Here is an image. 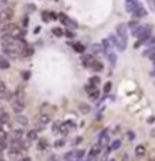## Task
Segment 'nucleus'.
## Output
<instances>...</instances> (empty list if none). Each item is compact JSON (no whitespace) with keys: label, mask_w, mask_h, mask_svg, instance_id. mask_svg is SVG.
I'll list each match as a JSON object with an SVG mask.
<instances>
[{"label":"nucleus","mask_w":155,"mask_h":161,"mask_svg":"<svg viewBox=\"0 0 155 161\" xmlns=\"http://www.w3.org/2000/svg\"><path fill=\"white\" fill-rule=\"evenodd\" d=\"M81 142H83V137H77V139H74V140H72V146H75V145L81 143Z\"/></svg>","instance_id":"nucleus-46"},{"label":"nucleus","mask_w":155,"mask_h":161,"mask_svg":"<svg viewBox=\"0 0 155 161\" xmlns=\"http://www.w3.org/2000/svg\"><path fill=\"white\" fill-rule=\"evenodd\" d=\"M11 68V63H9V59H8L5 54L0 56V69H9Z\"/></svg>","instance_id":"nucleus-18"},{"label":"nucleus","mask_w":155,"mask_h":161,"mask_svg":"<svg viewBox=\"0 0 155 161\" xmlns=\"http://www.w3.org/2000/svg\"><path fill=\"white\" fill-rule=\"evenodd\" d=\"M65 143H66V142H65V139H57V140L54 142V145H53V146H54V147H57V149H59V147L65 146Z\"/></svg>","instance_id":"nucleus-40"},{"label":"nucleus","mask_w":155,"mask_h":161,"mask_svg":"<svg viewBox=\"0 0 155 161\" xmlns=\"http://www.w3.org/2000/svg\"><path fill=\"white\" fill-rule=\"evenodd\" d=\"M127 26H128V29H131V30H133L134 27H137V26H139V20H137V18H133V20L130 21Z\"/></svg>","instance_id":"nucleus-36"},{"label":"nucleus","mask_w":155,"mask_h":161,"mask_svg":"<svg viewBox=\"0 0 155 161\" xmlns=\"http://www.w3.org/2000/svg\"><path fill=\"white\" fill-rule=\"evenodd\" d=\"M91 53L93 56H97V54H101V53H104L106 54V50L102 47V44H93L91 47Z\"/></svg>","instance_id":"nucleus-13"},{"label":"nucleus","mask_w":155,"mask_h":161,"mask_svg":"<svg viewBox=\"0 0 155 161\" xmlns=\"http://www.w3.org/2000/svg\"><path fill=\"white\" fill-rule=\"evenodd\" d=\"M148 15V11H146V8L143 6V5H140V6L137 8L136 11L133 12V18H137V20H140V18H143V17H146Z\"/></svg>","instance_id":"nucleus-10"},{"label":"nucleus","mask_w":155,"mask_h":161,"mask_svg":"<svg viewBox=\"0 0 155 161\" xmlns=\"http://www.w3.org/2000/svg\"><path fill=\"white\" fill-rule=\"evenodd\" d=\"M39 32H41V26H38V27H36L35 30H33V33H35V35H38Z\"/></svg>","instance_id":"nucleus-51"},{"label":"nucleus","mask_w":155,"mask_h":161,"mask_svg":"<svg viewBox=\"0 0 155 161\" xmlns=\"http://www.w3.org/2000/svg\"><path fill=\"white\" fill-rule=\"evenodd\" d=\"M89 98H91V101H98L99 99V89H97V91H93L92 93H89Z\"/></svg>","instance_id":"nucleus-34"},{"label":"nucleus","mask_w":155,"mask_h":161,"mask_svg":"<svg viewBox=\"0 0 155 161\" xmlns=\"http://www.w3.org/2000/svg\"><path fill=\"white\" fill-rule=\"evenodd\" d=\"M36 120H38V124H42V125H48L50 122H51V116H50L48 113H39L38 114V118H36Z\"/></svg>","instance_id":"nucleus-11"},{"label":"nucleus","mask_w":155,"mask_h":161,"mask_svg":"<svg viewBox=\"0 0 155 161\" xmlns=\"http://www.w3.org/2000/svg\"><path fill=\"white\" fill-rule=\"evenodd\" d=\"M151 2H152V5H154V8H155V0H151Z\"/></svg>","instance_id":"nucleus-53"},{"label":"nucleus","mask_w":155,"mask_h":161,"mask_svg":"<svg viewBox=\"0 0 155 161\" xmlns=\"http://www.w3.org/2000/svg\"><path fill=\"white\" fill-rule=\"evenodd\" d=\"M110 161H114V160H113V158H112V160H110Z\"/></svg>","instance_id":"nucleus-55"},{"label":"nucleus","mask_w":155,"mask_h":161,"mask_svg":"<svg viewBox=\"0 0 155 161\" xmlns=\"http://www.w3.org/2000/svg\"><path fill=\"white\" fill-rule=\"evenodd\" d=\"M18 147H20L21 154H23V152H27L29 149H30V140H29L27 137H26V139H24L23 142H20V145H18Z\"/></svg>","instance_id":"nucleus-20"},{"label":"nucleus","mask_w":155,"mask_h":161,"mask_svg":"<svg viewBox=\"0 0 155 161\" xmlns=\"http://www.w3.org/2000/svg\"><path fill=\"white\" fill-rule=\"evenodd\" d=\"M26 137H27L29 140L30 142H35V140H38V139H39V131H38V130H29L27 133H26Z\"/></svg>","instance_id":"nucleus-16"},{"label":"nucleus","mask_w":155,"mask_h":161,"mask_svg":"<svg viewBox=\"0 0 155 161\" xmlns=\"http://www.w3.org/2000/svg\"><path fill=\"white\" fill-rule=\"evenodd\" d=\"M134 154H136V157H139V158L145 157L146 155V146L145 145H137V146L134 147Z\"/></svg>","instance_id":"nucleus-14"},{"label":"nucleus","mask_w":155,"mask_h":161,"mask_svg":"<svg viewBox=\"0 0 155 161\" xmlns=\"http://www.w3.org/2000/svg\"><path fill=\"white\" fill-rule=\"evenodd\" d=\"M125 3H127V11L128 12H131V14H133L134 11L141 5L139 0H125Z\"/></svg>","instance_id":"nucleus-12"},{"label":"nucleus","mask_w":155,"mask_h":161,"mask_svg":"<svg viewBox=\"0 0 155 161\" xmlns=\"http://www.w3.org/2000/svg\"><path fill=\"white\" fill-rule=\"evenodd\" d=\"M14 93H15V99H26V92H24V87H21V86Z\"/></svg>","instance_id":"nucleus-25"},{"label":"nucleus","mask_w":155,"mask_h":161,"mask_svg":"<svg viewBox=\"0 0 155 161\" xmlns=\"http://www.w3.org/2000/svg\"><path fill=\"white\" fill-rule=\"evenodd\" d=\"M108 142H110V136H108V128H104L98 136V143L101 145L102 147H107L108 145Z\"/></svg>","instance_id":"nucleus-5"},{"label":"nucleus","mask_w":155,"mask_h":161,"mask_svg":"<svg viewBox=\"0 0 155 161\" xmlns=\"http://www.w3.org/2000/svg\"><path fill=\"white\" fill-rule=\"evenodd\" d=\"M77 160V155H75V149L74 151H69V152H66L64 155V161H74Z\"/></svg>","instance_id":"nucleus-26"},{"label":"nucleus","mask_w":155,"mask_h":161,"mask_svg":"<svg viewBox=\"0 0 155 161\" xmlns=\"http://www.w3.org/2000/svg\"><path fill=\"white\" fill-rule=\"evenodd\" d=\"M51 33L54 36H57V38H60V36H65V30L60 27H54L53 30H51Z\"/></svg>","instance_id":"nucleus-32"},{"label":"nucleus","mask_w":155,"mask_h":161,"mask_svg":"<svg viewBox=\"0 0 155 161\" xmlns=\"http://www.w3.org/2000/svg\"><path fill=\"white\" fill-rule=\"evenodd\" d=\"M151 136H152V137H155V130H152V131H151Z\"/></svg>","instance_id":"nucleus-52"},{"label":"nucleus","mask_w":155,"mask_h":161,"mask_svg":"<svg viewBox=\"0 0 155 161\" xmlns=\"http://www.w3.org/2000/svg\"><path fill=\"white\" fill-rule=\"evenodd\" d=\"M112 87H113V84H112V81H107L106 84H104V87H102V91H104V93H110V91H112Z\"/></svg>","instance_id":"nucleus-38"},{"label":"nucleus","mask_w":155,"mask_h":161,"mask_svg":"<svg viewBox=\"0 0 155 161\" xmlns=\"http://www.w3.org/2000/svg\"><path fill=\"white\" fill-rule=\"evenodd\" d=\"M145 45H146V47H154V45H155V36L152 35L151 38H148V39H146V42H145Z\"/></svg>","instance_id":"nucleus-39"},{"label":"nucleus","mask_w":155,"mask_h":161,"mask_svg":"<svg viewBox=\"0 0 155 161\" xmlns=\"http://www.w3.org/2000/svg\"><path fill=\"white\" fill-rule=\"evenodd\" d=\"M65 36H66V38H74V33L69 32V30H65Z\"/></svg>","instance_id":"nucleus-47"},{"label":"nucleus","mask_w":155,"mask_h":161,"mask_svg":"<svg viewBox=\"0 0 155 161\" xmlns=\"http://www.w3.org/2000/svg\"><path fill=\"white\" fill-rule=\"evenodd\" d=\"M107 59H108V62H110V66H112V68H114V66H116V62H118V57H116V54H114V53H108V54H107Z\"/></svg>","instance_id":"nucleus-28"},{"label":"nucleus","mask_w":155,"mask_h":161,"mask_svg":"<svg viewBox=\"0 0 155 161\" xmlns=\"http://www.w3.org/2000/svg\"><path fill=\"white\" fill-rule=\"evenodd\" d=\"M0 130H3L5 133H11V131H14V130H12V125H11V122H5V124H2V125H0Z\"/></svg>","instance_id":"nucleus-31"},{"label":"nucleus","mask_w":155,"mask_h":161,"mask_svg":"<svg viewBox=\"0 0 155 161\" xmlns=\"http://www.w3.org/2000/svg\"><path fill=\"white\" fill-rule=\"evenodd\" d=\"M148 124H155V116H149V118H148Z\"/></svg>","instance_id":"nucleus-48"},{"label":"nucleus","mask_w":155,"mask_h":161,"mask_svg":"<svg viewBox=\"0 0 155 161\" xmlns=\"http://www.w3.org/2000/svg\"><path fill=\"white\" fill-rule=\"evenodd\" d=\"M102 47H104V50H106V54H108V53H112V48H113V44L110 42V39L107 38V39H102Z\"/></svg>","instance_id":"nucleus-24"},{"label":"nucleus","mask_w":155,"mask_h":161,"mask_svg":"<svg viewBox=\"0 0 155 161\" xmlns=\"http://www.w3.org/2000/svg\"><path fill=\"white\" fill-rule=\"evenodd\" d=\"M91 69L93 71V72H101V71L104 69V63H101L99 60H95V62L92 63Z\"/></svg>","instance_id":"nucleus-22"},{"label":"nucleus","mask_w":155,"mask_h":161,"mask_svg":"<svg viewBox=\"0 0 155 161\" xmlns=\"http://www.w3.org/2000/svg\"><path fill=\"white\" fill-rule=\"evenodd\" d=\"M21 77H23V80H29L30 78V71H23Z\"/></svg>","instance_id":"nucleus-43"},{"label":"nucleus","mask_w":155,"mask_h":161,"mask_svg":"<svg viewBox=\"0 0 155 161\" xmlns=\"http://www.w3.org/2000/svg\"><path fill=\"white\" fill-rule=\"evenodd\" d=\"M33 53H35L33 47H30V45H26V47L23 48V51H21V56H23V57H30V56H33Z\"/></svg>","instance_id":"nucleus-23"},{"label":"nucleus","mask_w":155,"mask_h":161,"mask_svg":"<svg viewBox=\"0 0 155 161\" xmlns=\"http://www.w3.org/2000/svg\"><path fill=\"white\" fill-rule=\"evenodd\" d=\"M75 155H77V160H83L86 155V151L85 149H77V151H75Z\"/></svg>","instance_id":"nucleus-37"},{"label":"nucleus","mask_w":155,"mask_h":161,"mask_svg":"<svg viewBox=\"0 0 155 161\" xmlns=\"http://www.w3.org/2000/svg\"><path fill=\"white\" fill-rule=\"evenodd\" d=\"M6 154L9 157V160H17L20 155H21V151L18 146H9L6 149Z\"/></svg>","instance_id":"nucleus-7"},{"label":"nucleus","mask_w":155,"mask_h":161,"mask_svg":"<svg viewBox=\"0 0 155 161\" xmlns=\"http://www.w3.org/2000/svg\"><path fill=\"white\" fill-rule=\"evenodd\" d=\"M97 89H98V86H95V84H92V83H87L85 86V92L87 93V95H89V93H92L93 91H97Z\"/></svg>","instance_id":"nucleus-30"},{"label":"nucleus","mask_w":155,"mask_h":161,"mask_svg":"<svg viewBox=\"0 0 155 161\" xmlns=\"http://www.w3.org/2000/svg\"><path fill=\"white\" fill-rule=\"evenodd\" d=\"M59 21L64 24V27H66V29H77L78 27V24L75 23V21L72 20V18H69L66 14H59Z\"/></svg>","instance_id":"nucleus-2"},{"label":"nucleus","mask_w":155,"mask_h":161,"mask_svg":"<svg viewBox=\"0 0 155 161\" xmlns=\"http://www.w3.org/2000/svg\"><path fill=\"white\" fill-rule=\"evenodd\" d=\"M128 26L127 24H118V27H116V35L119 36L120 39H127L128 36Z\"/></svg>","instance_id":"nucleus-8"},{"label":"nucleus","mask_w":155,"mask_h":161,"mask_svg":"<svg viewBox=\"0 0 155 161\" xmlns=\"http://www.w3.org/2000/svg\"><path fill=\"white\" fill-rule=\"evenodd\" d=\"M47 147H48V140H47V139H38V140H36V149H38V151L42 152Z\"/></svg>","instance_id":"nucleus-15"},{"label":"nucleus","mask_w":155,"mask_h":161,"mask_svg":"<svg viewBox=\"0 0 155 161\" xmlns=\"http://www.w3.org/2000/svg\"><path fill=\"white\" fill-rule=\"evenodd\" d=\"M91 105L87 104V103H80L78 104V112L81 113V114H89L91 113Z\"/></svg>","instance_id":"nucleus-17"},{"label":"nucleus","mask_w":155,"mask_h":161,"mask_svg":"<svg viewBox=\"0 0 155 161\" xmlns=\"http://www.w3.org/2000/svg\"><path fill=\"white\" fill-rule=\"evenodd\" d=\"M48 15H50V20H59V14H56V12H48Z\"/></svg>","instance_id":"nucleus-44"},{"label":"nucleus","mask_w":155,"mask_h":161,"mask_svg":"<svg viewBox=\"0 0 155 161\" xmlns=\"http://www.w3.org/2000/svg\"><path fill=\"white\" fill-rule=\"evenodd\" d=\"M18 161H32V158H30V157H23V158H20Z\"/></svg>","instance_id":"nucleus-50"},{"label":"nucleus","mask_w":155,"mask_h":161,"mask_svg":"<svg viewBox=\"0 0 155 161\" xmlns=\"http://www.w3.org/2000/svg\"><path fill=\"white\" fill-rule=\"evenodd\" d=\"M72 47H74V50H75L77 53H81V54H83V53L86 51V47L83 45V44H80V42H75V44H72Z\"/></svg>","instance_id":"nucleus-29"},{"label":"nucleus","mask_w":155,"mask_h":161,"mask_svg":"<svg viewBox=\"0 0 155 161\" xmlns=\"http://www.w3.org/2000/svg\"><path fill=\"white\" fill-rule=\"evenodd\" d=\"M152 56H155V45L154 47H146V50L143 51V57H151Z\"/></svg>","instance_id":"nucleus-27"},{"label":"nucleus","mask_w":155,"mask_h":161,"mask_svg":"<svg viewBox=\"0 0 155 161\" xmlns=\"http://www.w3.org/2000/svg\"><path fill=\"white\" fill-rule=\"evenodd\" d=\"M127 136H128V139H130V140H134V139H136V133H134V131H131V130H130V131H127Z\"/></svg>","instance_id":"nucleus-45"},{"label":"nucleus","mask_w":155,"mask_h":161,"mask_svg":"<svg viewBox=\"0 0 155 161\" xmlns=\"http://www.w3.org/2000/svg\"><path fill=\"white\" fill-rule=\"evenodd\" d=\"M27 24H29V17H27V15H26V17H23L21 27H23V29H26V27H27Z\"/></svg>","instance_id":"nucleus-42"},{"label":"nucleus","mask_w":155,"mask_h":161,"mask_svg":"<svg viewBox=\"0 0 155 161\" xmlns=\"http://www.w3.org/2000/svg\"><path fill=\"white\" fill-rule=\"evenodd\" d=\"M120 145H122V142H120L119 139H116V140L112 142V145H110V149H112V151H118V149L120 147Z\"/></svg>","instance_id":"nucleus-33"},{"label":"nucleus","mask_w":155,"mask_h":161,"mask_svg":"<svg viewBox=\"0 0 155 161\" xmlns=\"http://www.w3.org/2000/svg\"><path fill=\"white\" fill-rule=\"evenodd\" d=\"M152 30H154V26L152 24H139L137 27H134L131 30V33L133 36H136L139 41L134 44V48H137V47H140V45H145V42L148 38L152 36Z\"/></svg>","instance_id":"nucleus-1"},{"label":"nucleus","mask_w":155,"mask_h":161,"mask_svg":"<svg viewBox=\"0 0 155 161\" xmlns=\"http://www.w3.org/2000/svg\"><path fill=\"white\" fill-rule=\"evenodd\" d=\"M11 108H12V112L15 114H20V113L24 112V108H26V101L24 99H14L12 103H11Z\"/></svg>","instance_id":"nucleus-4"},{"label":"nucleus","mask_w":155,"mask_h":161,"mask_svg":"<svg viewBox=\"0 0 155 161\" xmlns=\"http://www.w3.org/2000/svg\"><path fill=\"white\" fill-rule=\"evenodd\" d=\"M66 122L69 124V126H71V128H75V126H77V125H75V122H74V120H66Z\"/></svg>","instance_id":"nucleus-49"},{"label":"nucleus","mask_w":155,"mask_h":161,"mask_svg":"<svg viewBox=\"0 0 155 161\" xmlns=\"http://www.w3.org/2000/svg\"><path fill=\"white\" fill-rule=\"evenodd\" d=\"M0 15H2V21H9L12 20V17H14V8L12 6H5V8H0Z\"/></svg>","instance_id":"nucleus-3"},{"label":"nucleus","mask_w":155,"mask_h":161,"mask_svg":"<svg viewBox=\"0 0 155 161\" xmlns=\"http://www.w3.org/2000/svg\"><path fill=\"white\" fill-rule=\"evenodd\" d=\"M80 60H81V65H83L85 68H89V69H91L92 63L95 62L97 59H95V56H93L92 53H91V54H85V53H83V54H81V59H80Z\"/></svg>","instance_id":"nucleus-6"},{"label":"nucleus","mask_w":155,"mask_h":161,"mask_svg":"<svg viewBox=\"0 0 155 161\" xmlns=\"http://www.w3.org/2000/svg\"><path fill=\"white\" fill-rule=\"evenodd\" d=\"M101 152H102V146H101L99 143H97V145H95V146H92L91 151H89V160L99 157V154H101Z\"/></svg>","instance_id":"nucleus-9"},{"label":"nucleus","mask_w":155,"mask_h":161,"mask_svg":"<svg viewBox=\"0 0 155 161\" xmlns=\"http://www.w3.org/2000/svg\"><path fill=\"white\" fill-rule=\"evenodd\" d=\"M151 161H155V157H154V158H152V160H151Z\"/></svg>","instance_id":"nucleus-54"},{"label":"nucleus","mask_w":155,"mask_h":161,"mask_svg":"<svg viewBox=\"0 0 155 161\" xmlns=\"http://www.w3.org/2000/svg\"><path fill=\"white\" fill-rule=\"evenodd\" d=\"M15 122L20 124L21 126H27L29 125V119L26 118V116H23L21 113H20V114H15Z\"/></svg>","instance_id":"nucleus-19"},{"label":"nucleus","mask_w":155,"mask_h":161,"mask_svg":"<svg viewBox=\"0 0 155 161\" xmlns=\"http://www.w3.org/2000/svg\"><path fill=\"white\" fill-rule=\"evenodd\" d=\"M89 83L95 84V86H99V83H101V78H99V75H92L91 80H89Z\"/></svg>","instance_id":"nucleus-35"},{"label":"nucleus","mask_w":155,"mask_h":161,"mask_svg":"<svg viewBox=\"0 0 155 161\" xmlns=\"http://www.w3.org/2000/svg\"><path fill=\"white\" fill-rule=\"evenodd\" d=\"M6 93V84L0 80V98H3V95Z\"/></svg>","instance_id":"nucleus-41"},{"label":"nucleus","mask_w":155,"mask_h":161,"mask_svg":"<svg viewBox=\"0 0 155 161\" xmlns=\"http://www.w3.org/2000/svg\"><path fill=\"white\" fill-rule=\"evenodd\" d=\"M71 130H72V128L69 126V124H68V122H64V124H60V128H59V134H62V136H66V134L69 133Z\"/></svg>","instance_id":"nucleus-21"}]
</instances>
